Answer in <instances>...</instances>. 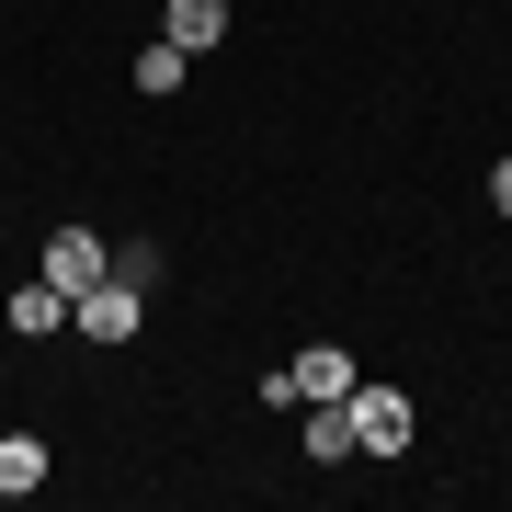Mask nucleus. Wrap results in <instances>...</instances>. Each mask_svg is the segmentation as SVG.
Wrapping results in <instances>:
<instances>
[{
	"label": "nucleus",
	"instance_id": "f03ea898",
	"mask_svg": "<svg viewBox=\"0 0 512 512\" xmlns=\"http://www.w3.org/2000/svg\"><path fill=\"white\" fill-rule=\"evenodd\" d=\"M421 444V410H410V387H376V376H353V456H410Z\"/></svg>",
	"mask_w": 512,
	"mask_h": 512
},
{
	"label": "nucleus",
	"instance_id": "39448f33",
	"mask_svg": "<svg viewBox=\"0 0 512 512\" xmlns=\"http://www.w3.org/2000/svg\"><path fill=\"white\" fill-rule=\"evenodd\" d=\"M160 35L183 57H217L228 46V0H160Z\"/></svg>",
	"mask_w": 512,
	"mask_h": 512
},
{
	"label": "nucleus",
	"instance_id": "f257e3e1",
	"mask_svg": "<svg viewBox=\"0 0 512 512\" xmlns=\"http://www.w3.org/2000/svg\"><path fill=\"white\" fill-rule=\"evenodd\" d=\"M69 330H80L92 353H126L137 330H148V296H137L126 274H103V285H80V296H69Z\"/></svg>",
	"mask_w": 512,
	"mask_h": 512
},
{
	"label": "nucleus",
	"instance_id": "6e6552de",
	"mask_svg": "<svg viewBox=\"0 0 512 512\" xmlns=\"http://www.w3.org/2000/svg\"><path fill=\"white\" fill-rule=\"evenodd\" d=\"M46 490V433H0V501H35Z\"/></svg>",
	"mask_w": 512,
	"mask_h": 512
},
{
	"label": "nucleus",
	"instance_id": "7ed1b4c3",
	"mask_svg": "<svg viewBox=\"0 0 512 512\" xmlns=\"http://www.w3.org/2000/svg\"><path fill=\"white\" fill-rule=\"evenodd\" d=\"M353 376H365V365H353L342 342H308L296 365H274V376H262V399H274V410H308V399H353Z\"/></svg>",
	"mask_w": 512,
	"mask_h": 512
},
{
	"label": "nucleus",
	"instance_id": "1a4fd4ad",
	"mask_svg": "<svg viewBox=\"0 0 512 512\" xmlns=\"http://www.w3.org/2000/svg\"><path fill=\"white\" fill-rule=\"evenodd\" d=\"M183 69H194V57L171 46V35H148V46H137V92H148V103H171V92H183Z\"/></svg>",
	"mask_w": 512,
	"mask_h": 512
},
{
	"label": "nucleus",
	"instance_id": "20e7f679",
	"mask_svg": "<svg viewBox=\"0 0 512 512\" xmlns=\"http://www.w3.org/2000/svg\"><path fill=\"white\" fill-rule=\"evenodd\" d=\"M35 274H46L57 296H80V285H103V274H114V251H103V239L69 217V228H46V262H35Z\"/></svg>",
	"mask_w": 512,
	"mask_h": 512
},
{
	"label": "nucleus",
	"instance_id": "423d86ee",
	"mask_svg": "<svg viewBox=\"0 0 512 512\" xmlns=\"http://www.w3.org/2000/svg\"><path fill=\"white\" fill-rule=\"evenodd\" d=\"M0 319H12V342H57V330H69V296L35 274V285H12V296H0Z\"/></svg>",
	"mask_w": 512,
	"mask_h": 512
},
{
	"label": "nucleus",
	"instance_id": "0eeeda50",
	"mask_svg": "<svg viewBox=\"0 0 512 512\" xmlns=\"http://www.w3.org/2000/svg\"><path fill=\"white\" fill-rule=\"evenodd\" d=\"M296 444H308L319 467H353V399H308L296 410Z\"/></svg>",
	"mask_w": 512,
	"mask_h": 512
},
{
	"label": "nucleus",
	"instance_id": "9d476101",
	"mask_svg": "<svg viewBox=\"0 0 512 512\" xmlns=\"http://www.w3.org/2000/svg\"><path fill=\"white\" fill-rule=\"evenodd\" d=\"M490 217H512V160H501V171H490Z\"/></svg>",
	"mask_w": 512,
	"mask_h": 512
}]
</instances>
